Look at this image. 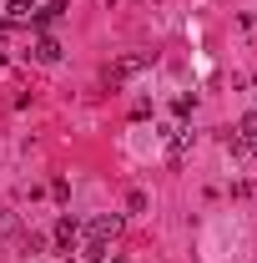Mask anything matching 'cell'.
Wrapping results in <instances>:
<instances>
[{
  "mask_svg": "<svg viewBox=\"0 0 257 263\" xmlns=\"http://www.w3.org/2000/svg\"><path fill=\"white\" fill-rule=\"evenodd\" d=\"M66 10H71L66 0H51V5H40V10H35V15H31V26H35V31H40V35H46V31H51V26H61V21H66Z\"/></svg>",
  "mask_w": 257,
  "mask_h": 263,
  "instance_id": "cell-1",
  "label": "cell"
},
{
  "mask_svg": "<svg viewBox=\"0 0 257 263\" xmlns=\"http://www.w3.org/2000/svg\"><path fill=\"white\" fill-rule=\"evenodd\" d=\"M86 233H91V238H101V243H111V238L121 233V213H101V218H91V223H86Z\"/></svg>",
  "mask_w": 257,
  "mask_h": 263,
  "instance_id": "cell-2",
  "label": "cell"
},
{
  "mask_svg": "<svg viewBox=\"0 0 257 263\" xmlns=\"http://www.w3.org/2000/svg\"><path fill=\"white\" fill-rule=\"evenodd\" d=\"M56 243H61V248H76V243H81V223H76L71 213L56 218Z\"/></svg>",
  "mask_w": 257,
  "mask_h": 263,
  "instance_id": "cell-3",
  "label": "cell"
},
{
  "mask_svg": "<svg viewBox=\"0 0 257 263\" xmlns=\"http://www.w3.org/2000/svg\"><path fill=\"white\" fill-rule=\"evenodd\" d=\"M31 56H35L40 66H56V61H61V41H56V35L46 31L40 41H35V51H31Z\"/></svg>",
  "mask_w": 257,
  "mask_h": 263,
  "instance_id": "cell-4",
  "label": "cell"
},
{
  "mask_svg": "<svg viewBox=\"0 0 257 263\" xmlns=\"http://www.w3.org/2000/svg\"><path fill=\"white\" fill-rule=\"evenodd\" d=\"M152 66V56H126V61L111 66V81H126V76H136V71H146Z\"/></svg>",
  "mask_w": 257,
  "mask_h": 263,
  "instance_id": "cell-5",
  "label": "cell"
},
{
  "mask_svg": "<svg viewBox=\"0 0 257 263\" xmlns=\"http://www.w3.org/2000/svg\"><path fill=\"white\" fill-rule=\"evenodd\" d=\"M35 10H40L35 0H10V5H5V26H15V21H31Z\"/></svg>",
  "mask_w": 257,
  "mask_h": 263,
  "instance_id": "cell-6",
  "label": "cell"
},
{
  "mask_svg": "<svg viewBox=\"0 0 257 263\" xmlns=\"http://www.w3.org/2000/svg\"><path fill=\"white\" fill-rule=\"evenodd\" d=\"M81 258H86V263H106V258H111V248H106L101 238H86V248H81Z\"/></svg>",
  "mask_w": 257,
  "mask_h": 263,
  "instance_id": "cell-7",
  "label": "cell"
},
{
  "mask_svg": "<svg viewBox=\"0 0 257 263\" xmlns=\"http://www.w3.org/2000/svg\"><path fill=\"white\" fill-rule=\"evenodd\" d=\"M192 106H197L192 97H177V101H172V111H177V117H192Z\"/></svg>",
  "mask_w": 257,
  "mask_h": 263,
  "instance_id": "cell-8",
  "label": "cell"
},
{
  "mask_svg": "<svg viewBox=\"0 0 257 263\" xmlns=\"http://www.w3.org/2000/svg\"><path fill=\"white\" fill-rule=\"evenodd\" d=\"M20 243H26V253H40V248H46V238H40V233H26Z\"/></svg>",
  "mask_w": 257,
  "mask_h": 263,
  "instance_id": "cell-9",
  "label": "cell"
},
{
  "mask_svg": "<svg viewBox=\"0 0 257 263\" xmlns=\"http://www.w3.org/2000/svg\"><path fill=\"white\" fill-rule=\"evenodd\" d=\"M0 233H15V213H5V208H0Z\"/></svg>",
  "mask_w": 257,
  "mask_h": 263,
  "instance_id": "cell-10",
  "label": "cell"
},
{
  "mask_svg": "<svg viewBox=\"0 0 257 263\" xmlns=\"http://www.w3.org/2000/svg\"><path fill=\"white\" fill-rule=\"evenodd\" d=\"M106 263H131V258H121V253H116V258H106Z\"/></svg>",
  "mask_w": 257,
  "mask_h": 263,
  "instance_id": "cell-11",
  "label": "cell"
},
{
  "mask_svg": "<svg viewBox=\"0 0 257 263\" xmlns=\"http://www.w3.org/2000/svg\"><path fill=\"white\" fill-rule=\"evenodd\" d=\"M252 86H257V76H252Z\"/></svg>",
  "mask_w": 257,
  "mask_h": 263,
  "instance_id": "cell-12",
  "label": "cell"
}]
</instances>
